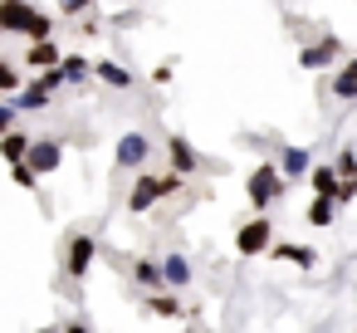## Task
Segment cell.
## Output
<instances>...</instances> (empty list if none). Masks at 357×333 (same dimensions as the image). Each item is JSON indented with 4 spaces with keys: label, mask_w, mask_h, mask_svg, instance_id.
<instances>
[{
    "label": "cell",
    "mask_w": 357,
    "mask_h": 333,
    "mask_svg": "<svg viewBox=\"0 0 357 333\" xmlns=\"http://www.w3.org/2000/svg\"><path fill=\"white\" fill-rule=\"evenodd\" d=\"M284 191H289V182H284V172H279V162H255V172L245 177V201L264 216L269 206H279L284 201Z\"/></svg>",
    "instance_id": "6da1fadb"
},
{
    "label": "cell",
    "mask_w": 357,
    "mask_h": 333,
    "mask_svg": "<svg viewBox=\"0 0 357 333\" xmlns=\"http://www.w3.org/2000/svg\"><path fill=\"white\" fill-rule=\"evenodd\" d=\"M113 167L118 172H147L152 167V138L147 133H123L113 147Z\"/></svg>",
    "instance_id": "7a4b0ae2"
},
{
    "label": "cell",
    "mask_w": 357,
    "mask_h": 333,
    "mask_svg": "<svg viewBox=\"0 0 357 333\" xmlns=\"http://www.w3.org/2000/svg\"><path fill=\"white\" fill-rule=\"evenodd\" d=\"M269 245H274V221L269 216H250L240 230H235V250L250 260V255H269Z\"/></svg>",
    "instance_id": "3957f363"
},
{
    "label": "cell",
    "mask_w": 357,
    "mask_h": 333,
    "mask_svg": "<svg viewBox=\"0 0 357 333\" xmlns=\"http://www.w3.org/2000/svg\"><path fill=\"white\" fill-rule=\"evenodd\" d=\"M337 59H342V40L337 35H323V40L298 50V69H308V74H328Z\"/></svg>",
    "instance_id": "277c9868"
},
{
    "label": "cell",
    "mask_w": 357,
    "mask_h": 333,
    "mask_svg": "<svg viewBox=\"0 0 357 333\" xmlns=\"http://www.w3.org/2000/svg\"><path fill=\"white\" fill-rule=\"evenodd\" d=\"M93 260H98V240H93L89 230L69 235V245H64V269H69V279H89Z\"/></svg>",
    "instance_id": "5b68a950"
},
{
    "label": "cell",
    "mask_w": 357,
    "mask_h": 333,
    "mask_svg": "<svg viewBox=\"0 0 357 333\" xmlns=\"http://www.w3.org/2000/svg\"><path fill=\"white\" fill-rule=\"evenodd\" d=\"M162 196H167L162 172H152V167H147V172H137V182H132V191H128V211H132V216H147Z\"/></svg>",
    "instance_id": "8992f818"
},
{
    "label": "cell",
    "mask_w": 357,
    "mask_h": 333,
    "mask_svg": "<svg viewBox=\"0 0 357 333\" xmlns=\"http://www.w3.org/2000/svg\"><path fill=\"white\" fill-rule=\"evenodd\" d=\"M167 172H176V177H196V172H201V152H196L181 133L167 138Z\"/></svg>",
    "instance_id": "52a82bcc"
},
{
    "label": "cell",
    "mask_w": 357,
    "mask_h": 333,
    "mask_svg": "<svg viewBox=\"0 0 357 333\" xmlns=\"http://www.w3.org/2000/svg\"><path fill=\"white\" fill-rule=\"evenodd\" d=\"M64 59V45L59 40H30L25 45V59H20V69H30V74H45V69H54Z\"/></svg>",
    "instance_id": "ba28073f"
},
{
    "label": "cell",
    "mask_w": 357,
    "mask_h": 333,
    "mask_svg": "<svg viewBox=\"0 0 357 333\" xmlns=\"http://www.w3.org/2000/svg\"><path fill=\"white\" fill-rule=\"evenodd\" d=\"M25 162H30L40 177H50V172H59V167H64V142H54V138H35Z\"/></svg>",
    "instance_id": "9c48e42d"
},
{
    "label": "cell",
    "mask_w": 357,
    "mask_h": 333,
    "mask_svg": "<svg viewBox=\"0 0 357 333\" xmlns=\"http://www.w3.org/2000/svg\"><path fill=\"white\" fill-rule=\"evenodd\" d=\"M35 0H15V6H0V20H6V35H30V20H35Z\"/></svg>",
    "instance_id": "30bf717a"
},
{
    "label": "cell",
    "mask_w": 357,
    "mask_h": 333,
    "mask_svg": "<svg viewBox=\"0 0 357 333\" xmlns=\"http://www.w3.org/2000/svg\"><path fill=\"white\" fill-rule=\"evenodd\" d=\"M132 284H137V289H147V294H157V289H167V274H162V260H152V255H137V260H132Z\"/></svg>",
    "instance_id": "8fae6325"
},
{
    "label": "cell",
    "mask_w": 357,
    "mask_h": 333,
    "mask_svg": "<svg viewBox=\"0 0 357 333\" xmlns=\"http://www.w3.org/2000/svg\"><path fill=\"white\" fill-rule=\"evenodd\" d=\"M328 98H337V103H357V59H342V69L328 79Z\"/></svg>",
    "instance_id": "7c38bea8"
},
{
    "label": "cell",
    "mask_w": 357,
    "mask_h": 333,
    "mask_svg": "<svg viewBox=\"0 0 357 333\" xmlns=\"http://www.w3.org/2000/svg\"><path fill=\"white\" fill-rule=\"evenodd\" d=\"M93 79H98V84H108L113 94H128V89L137 84V79H132V69H123L118 59H98V64H93Z\"/></svg>",
    "instance_id": "4fadbf2b"
},
{
    "label": "cell",
    "mask_w": 357,
    "mask_h": 333,
    "mask_svg": "<svg viewBox=\"0 0 357 333\" xmlns=\"http://www.w3.org/2000/svg\"><path fill=\"white\" fill-rule=\"evenodd\" d=\"M269 260H289V265H298V269H313V265H318V250H313V245H294V240H274V245H269Z\"/></svg>",
    "instance_id": "5bb4252c"
},
{
    "label": "cell",
    "mask_w": 357,
    "mask_h": 333,
    "mask_svg": "<svg viewBox=\"0 0 357 333\" xmlns=\"http://www.w3.org/2000/svg\"><path fill=\"white\" fill-rule=\"evenodd\" d=\"M54 103V94L40 84V79H30L20 94H15V113H40V108H50Z\"/></svg>",
    "instance_id": "9a60e30c"
},
{
    "label": "cell",
    "mask_w": 357,
    "mask_h": 333,
    "mask_svg": "<svg viewBox=\"0 0 357 333\" xmlns=\"http://www.w3.org/2000/svg\"><path fill=\"white\" fill-rule=\"evenodd\" d=\"M308 167H313V152H308V147H284V152H279V172H284V182L308 177Z\"/></svg>",
    "instance_id": "2e32d148"
},
{
    "label": "cell",
    "mask_w": 357,
    "mask_h": 333,
    "mask_svg": "<svg viewBox=\"0 0 357 333\" xmlns=\"http://www.w3.org/2000/svg\"><path fill=\"white\" fill-rule=\"evenodd\" d=\"M337 182H342V177H337L333 162H313V167H308V186H313V196H333Z\"/></svg>",
    "instance_id": "e0dca14e"
},
{
    "label": "cell",
    "mask_w": 357,
    "mask_h": 333,
    "mask_svg": "<svg viewBox=\"0 0 357 333\" xmlns=\"http://www.w3.org/2000/svg\"><path fill=\"white\" fill-rule=\"evenodd\" d=\"M30 142H35V138H30L25 128H10L6 138H0V157H6V162H25V157H30Z\"/></svg>",
    "instance_id": "ac0fdd59"
},
{
    "label": "cell",
    "mask_w": 357,
    "mask_h": 333,
    "mask_svg": "<svg viewBox=\"0 0 357 333\" xmlns=\"http://www.w3.org/2000/svg\"><path fill=\"white\" fill-rule=\"evenodd\" d=\"M162 274H167V289H186L191 284V260L186 255H167L162 260Z\"/></svg>",
    "instance_id": "d6986e66"
},
{
    "label": "cell",
    "mask_w": 357,
    "mask_h": 333,
    "mask_svg": "<svg viewBox=\"0 0 357 333\" xmlns=\"http://www.w3.org/2000/svg\"><path fill=\"white\" fill-rule=\"evenodd\" d=\"M147 313H157V318H181L186 309H181V299H176L172 289H157V294H147Z\"/></svg>",
    "instance_id": "ffe728a7"
},
{
    "label": "cell",
    "mask_w": 357,
    "mask_h": 333,
    "mask_svg": "<svg viewBox=\"0 0 357 333\" xmlns=\"http://www.w3.org/2000/svg\"><path fill=\"white\" fill-rule=\"evenodd\" d=\"M333 216H337V201H333V196H313V206H308V225L328 230V225H333Z\"/></svg>",
    "instance_id": "44dd1931"
},
{
    "label": "cell",
    "mask_w": 357,
    "mask_h": 333,
    "mask_svg": "<svg viewBox=\"0 0 357 333\" xmlns=\"http://www.w3.org/2000/svg\"><path fill=\"white\" fill-rule=\"evenodd\" d=\"M59 69H64V79H69V84H84V79H93V64H89L84 54H64V59H59Z\"/></svg>",
    "instance_id": "7402d4cb"
},
{
    "label": "cell",
    "mask_w": 357,
    "mask_h": 333,
    "mask_svg": "<svg viewBox=\"0 0 357 333\" xmlns=\"http://www.w3.org/2000/svg\"><path fill=\"white\" fill-rule=\"evenodd\" d=\"M25 89V69L10 64V59H0V94H20Z\"/></svg>",
    "instance_id": "603a6c76"
},
{
    "label": "cell",
    "mask_w": 357,
    "mask_h": 333,
    "mask_svg": "<svg viewBox=\"0 0 357 333\" xmlns=\"http://www.w3.org/2000/svg\"><path fill=\"white\" fill-rule=\"evenodd\" d=\"M93 6H98V0H54L59 20H84V15H93Z\"/></svg>",
    "instance_id": "cb8c5ba5"
},
{
    "label": "cell",
    "mask_w": 357,
    "mask_h": 333,
    "mask_svg": "<svg viewBox=\"0 0 357 333\" xmlns=\"http://www.w3.org/2000/svg\"><path fill=\"white\" fill-rule=\"evenodd\" d=\"M10 182L25 186V191H40V172H35L30 162H10Z\"/></svg>",
    "instance_id": "d4e9b609"
},
{
    "label": "cell",
    "mask_w": 357,
    "mask_h": 333,
    "mask_svg": "<svg viewBox=\"0 0 357 333\" xmlns=\"http://www.w3.org/2000/svg\"><path fill=\"white\" fill-rule=\"evenodd\" d=\"M25 40H54V15L50 10H35V20H30V35Z\"/></svg>",
    "instance_id": "484cf974"
},
{
    "label": "cell",
    "mask_w": 357,
    "mask_h": 333,
    "mask_svg": "<svg viewBox=\"0 0 357 333\" xmlns=\"http://www.w3.org/2000/svg\"><path fill=\"white\" fill-rule=\"evenodd\" d=\"M333 167H337L342 182H352V177H357V147H342V152L333 157Z\"/></svg>",
    "instance_id": "4316f807"
},
{
    "label": "cell",
    "mask_w": 357,
    "mask_h": 333,
    "mask_svg": "<svg viewBox=\"0 0 357 333\" xmlns=\"http://www.w3.org/2000/svg\"><path fill=\"white\" fill-rule=\"evenodd\" d=\"M333 201H337V206H352V201H357V177H352V182H337Z\"/></svg>",
    "instance_id": "83f0119b"
},
{
    "label": "cell",
    "mask_w": 357,
    "mask_h": 333,
    "mask_svg": "<svg viewBox=\"0 0 357 333\" xmlns=\"http://www.w3.org/2000/svg\"><path fill=\"white\" fill-rule=\"evenodd\" d=\"M108 25H113V30H132V25H142V10H123V15H113Z\"/></svg>",
    "instance_id": "f1b7e54d"
},
{
    "label": "cell",
    "mask_w": 357,
    "mask_h": 333,
    "mask_svg": "<svg viewBox=\"0 0 357 333\" xmlns=\"http://www.w3.org/2000/svg\"><path fill=\"white\" fill-rule=\"evenodd\" d=\"M79 35H89V40L103 35V20H98V15H84V20H79Z\"/></svg>",
    "instance_id": "f546056e"
},
{
    "label": "cell",
    "mask_w": 357,
    "mask_h": 333,
    "mask_svg": "<svg viewBox=\"0 0 357 333\" xmlns=\"http://www.w3.org/2000/svg\"><path fill=\"white\" fill-rule=\"evenodd\" d=\"M15 128V103H0V138Z\"/></svg>",
    "instance_id": "4dcf8cb0"
},
{
    "label": "cell",
    "mask_w": 357,
    "mask_h": 333,
    "mask_svg": "<svg viewBox=\"0 0 357 333\" xmlns=\"http://www.w3.org/2000/svg\"><path fill=\"white\" fill-rule=\"evenodd\" d=\"M172 74H176V64H157L152 69V84H172Z\"/></svg>",
    "instance_id": "1f68e13d"
},
{
    "label": "cell",
    "mask_w": 357,
    "mask_h": 333,
    "mask_svg": "<svg viewBox=\"0 0 357 333\" xmlns=\"http://www.w3.org/2000/svg\"><path fill=\"white\" fill-rule=\"evenodd\" d=\"M64 333H89V323H84V318H69V323H64Z\"/></svg>",
    "instance_id": "d6a6232c"
},
{
    "label": "cell",
    "mask_w": 357,
    "mask_h": 333,
    "mask_svg": "<svg viewBox=\"0 0 357 333\" xmlns=\"http://www.w3.org/2000/svg\"><path fill=\"white\" fill-rule=\"evenodd\" d=\"M40 333H64V328H40Z\"/></svg>",
    "instance_id": "836d02e7"
},
{
    "label": "cell",
    "mask_w": 357,
    "mask_h": 333,
    "mask_svg": "<svg viewBox=\"0 0 357 333\" xmlns=\"http://www.w3.org/2000/svg\"><path fill=\"white\" fill-rule=\"evenodd\" d=\"M0 40H6V20H0Z\"/></svg>",
    "instance_id": "e575fe53"
},
{
    "label": "cell",
    "mask_w": 357,
    "mask_h": 333,
    "mask_svg": "<svg viewBox=\"0 0 357 333\" xmlns=\"http://www.w3.org/2000/svg\"><path fill=\"white\" fill-rule=\"evenodd\" d=\"M0 6H15V0H0Z\"/></svg>",
    "instance_id": "d590c367"
},
{
    "label": "cell",
    "mask_w": 357,
    "mask_h": 333,
    "mask_svg": "<svg viewBox=\"0 0 357 333\" xmlns=\"http://www.w3.org/2000/svg\"><path fill=\"white\" fill-rule=\"evenodd\" d=\"M181 333H196V328H181Z\"/></svg>",
    "instance_id": "8d00e7d4"
}]
</instances>
